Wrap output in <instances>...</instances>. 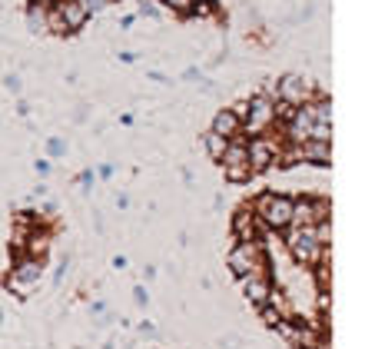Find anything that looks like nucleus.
Returning a JSON list of instances; mask_svg holds the SVG:
<instances>
[{"label":"nucleus","instance_id":"6ab92c4d","mask_svg":"<svg viewBox=\"0 0 365 349\" xmlns=\"http://www.w3.org/2000/svg\"><path fill=\"white\" fill-rule=\"evenodd\" d=\"M133 296H136V303H140V306H146V303H150V293H146L143 286H136V290H133Z\"/></svg>","mask_w":365,"mask_h":349},{"label":"nucleus","instance_id":"7ed1b4c3","mask_svg":"<svg viewBox=\"0 0 365 349\" xmlns=\"http://www.w3.org/2000/svg\"><path fill=\"white\" fill-rule=\"evenodd\" d=\"M286 246H289V253H292V260L302 263V266H319L322 256H326V246L316 240V230H312V226H296V230L289 233Z\"/></svg>","mask_w":365,"mask_h":349},{"label":"nucleus","instance_id":"a211bd4d","mask_svg":"<svg viewBox=\"0 0 365 349\" xmlns=\"http://www.w3.org/2000/svg\"><path fill=\"white\" fill-rule=\"evenodd\" d=\"M47 150H50V156H60V153H63V150H67V146H63V140H50V143H47Z\"/></svg>","mask_w":365,"mask_h":349},{"label":"nucleus","instance_id":"39448f33","mask_svg":"<svg viewBox=\"0 0 365 349\" xmlns=\"http://www.w3.org/2000/svg\"><path fill=\"white\" fill-rule=\"evenodd\" d=\"M222 170H226V180H232V183H242V180H250L252 170H250V150H246V140H230V146H226V153L220 156Z\"/></svg>","mask_w":365,"mask_h":349},{"label":"nucleus","instance_id":"2eb2a0df","mask_svg":"<svg viewBox=\"0 0 365 349\" xmlns=\"http://www.w3.org/2000/svg\"><path fill=\"white\" fill-rule=\"evenodd\" d=\"M259 313H262V320H266V326H269V330H276L279 323L286 320V316H282V310H276V303H266V306H259Z\"/></svg>","mask_w":365,"mask_h":349},{"label":"nucleus","instance_id":"412c9836","mask_svg":"<svg viewBox=\"0 0 365 349\" xmlns=\"http://www.w3.org/2000/svg\"><path fill=\"white\" fill-rule=\"evenodd\" d=\"M7 90L10 93H20V77H7Z\"/></svg>","mask_w":365,"mask_h":349},{"label":"nucleus","instance_id":"4be33fe9","mask_svg":"<svg viewBox=\"0 0 365 349\" xmlns=\"http://www.w3.org/2000/svg\"><path fill=\"white\" fill-rule=\"evenodd\" d=\"M93 180H96V176L90 173V170H83V173H80V183H83V186H93Z\"/></svg>","mask_w":365,"mask_h":349},{"label":"nucleus","instance_id":"9b49d317","mask_svg":"<svg viewBox=\"0 0 365 349\" xmlns=\"http://www.w3.org/2000/svg\"><path fill=\"white\" fill-rule=\"evenodd\" d=\"M232 233H236V243H259L262 240V223L252 210H240L232 216Z\"/></svg>","mask_w":365,"mask_h":349},{"label":"nucleus","instance_id":"f257e3e1","mask_svg":"<svg viewBox=\"0 0 365 349\" xmlns=\"http://www.w3.org/2000/svg\"><path fill=\"white\" fill-rule=\"evenodd\" d=\"M226 266L236 280L242 276H256V273H269V260H266V250H262V240L259 243H236L226 256Z\"/></svg>","mask_w":365,"mask_h":349},{"label":"nucleus","instance_id":"20e7f679","mask_svg":"<svg viewBox=\"0 0 365 349\" xmlns=\"http://www.w3.org/2000/svg\"><path fill=\"white\" fill-rule=\"evenodd\" d=\"M272 107H276V100L269 93H256L250 97L246 103V116H242V130H250L252 136H259L262 130H269L276 120H272Z\"/></svg>","mask_w":365,"mask_h":349},{"label":"nucleus","instance_id":"f8f14e48","mask_svg":"<svg viewBox=\"0 0 365 349\" xmlns=\"http://www.w3.org/2000/svg\"><path fill=\"white\" fill-rule=\"evenodd\" d=\"M53 10L60 14V20H63V27H67V34H73V30H80L83 24L90 20V10L80 4V0H57L53 4Z\"/></svg>","mask_w":365,"mask_h":349},{"label":"nucleus","instance_id":"f03ea898","mask_svg":"<svg viewBox=\"0 0 365 349\" xmlns=\"http://www.w3.org/2000/svg\"><path fill=\"white\" fill-rule=\"evenodd\" d=\"M252 213L259 216L262 230H289L292 226V196L286 193H262L256 200V210Z\"/></svg>","mask_w":365,"mask_h":349},{"label":"nucleus","instance_id":"aec40b11","mask_svg":"<svg viewBox=\"0 0 365 349\" xmlns=\"http://www.w3.org/2000/svg\"><path fill=\"white\" fill-rule=\"evenodd\" d=\"M140 14H143V17H160V10H156L153 4H143V7H140Z\"/></svg>","mask_w":365,"mask_h":349},{"label":"nucleus","instance_id":"f3484780","mask_svg":"<svg viewBox=\"0 0 365 349\" xmlns=\"http://www.w3.org/2000/svg\"><path fill=\"white\" fill-rule=\"evenodd\" d=\"M80 4H83V7H87L90 14H93V10H103L106 4H113V0H80Z\"/></svg>","mask_w":365,"mask_h":349},{"label":"nucleus","instance_id":"423d86ee","mask_svg":"<svg viewBox=\"0 0 365 349\" xmlns=\"http://www.w3.org/2000/svg\"><path fill=\"white\" fill-rule=\"evenodd\" d=\"M326 220H329V200H322V196H299V200H292V223L319 226Z\"/></svg>","mask_w":365,"mask_h":349},{"label":"nucleus","instance_id":"4468645a","mask_svg":"<svg viewBox=\"0 0 365 349\" xmlns=\"http://www.w3.org/2000/svg\"><path fill=\"white\" fill-rule=\"evenodd\" d=\"M202 146H206V153L212 156V160H220L222 153H226V146H230V140H226V136H220V133H206L202 136Z\"/></svg>","mask_w":365,"mask_h":349},{"label":"nucleus","instance_id":"dca6fc26","mask_svg":"<svg viewBox=\"0 0 365 349\" xmlns=\"http://www.w3.org/2000/svg\"><path fill=\"white\" fill-rule=\"evenodd\" d=\"M170 4V10H176V14H192V7H196V0H166Z\"/></svg>","mask_w":365,"mask_h":349},{"label":"nucleus","instance_id":"6e6552de","mask_svg":"<svg viewBox=\"0 0 365 349\" xmlns=\"http://www.w3.org/2000/svg\"><path fill=\"white\" fill-rule=\"evenodd\" d=\"M246 150H250V170L252 173L269 170L272 163H279V146L272 143L269 136H252L250 143H246Z\"/></svg>","mask_w":365,"mask_h":349},{"label":"nucleus","instance_id":"0eeeda50","mask_svg":"<svg viewBox=\"0 0 365 349\" xmlns=\"http://www.w3.org/2000/svg\"><path fill=\"white\" fill-rule=\"evenodd\" d=\"M312 97H316V87H312L306 77H299V74H286V77L276 84V100H286L292 107H302V103H309Z\"/></svg>","mask_w":365,"mask_h":349},{"label":"nucleus","instance_id":"1a4fd4ad","mask_svg":"<svg viewBox=\"0 0 365 349\" xmlns=\"http://www.w3.org/2000/svg\"><path fill=\"white\" fill-rule=\"evenodd\" d=\"M242 293H246V300L250 306H266L272 300V280L269 273H256V276H242Z\"/></svg>","mask_w":365,"mask_h":349},{"label":"nucleus","instance_id":"ddd939ff","mask_svg":"<svg viewBox=\"0 0 365 349\" xmlns=\"http://www.w3.org/2000/svg\"><path fill=\"white\" fill-rule=\"evenodd\" d=\"M212 133L226 136V140H240L242 120L232 113V110H220V113H216V120H212Z\"/></svg>","mask_w":365,"mask_h":349},{"label":"nucleus","instance_id":"b1692460","mask_svg":"<svg viewBox=\"0 0 365 349\" xmlns=\"http://www.w3.org/2000/svg\"><path fill=\"white\" fill-rule=\"evenodd\" d=\"M196 4H206V0H196Z\"/></svg>","mask_w":365,"mask_h":349},{"label":"nucleus","instance_id":"9d476101","mask_svg":"<svg viewBox=\"0 0 365 349\" xmlns=\"http://www.w3.org/2000/svg\"><path fill=\"white\" fill-rule=\"evenodd\" d=\"M40 276H43V260H37V256H20V260H14V266H10V280L24 283L30 290H37Z\"/></svg>","mask_w":365,"mask_h":349},{"label":"nucleus","instance_id":"5701e85b","mask_svg":"<svg viewBox=\"0 0 365 349\" xmlns=\"http://www.w3.org/2000/svg\"><path fill=\"white\" fill-rule=\"evenodd\" d=\"M120 60H123V64H133V60H136V54H130V50H123V54H120Z\"/></svg>","mask_w":365,"mask_h":349}]
</instances>
